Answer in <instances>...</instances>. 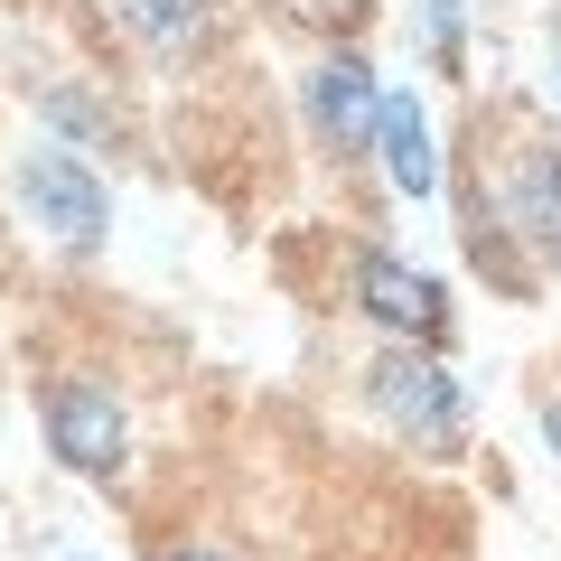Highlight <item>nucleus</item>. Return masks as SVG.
Segmentation results:
<instances>
[{
	"label": "nucleus",
	"instance_id": "nucleus-1",
	"mask_svg": "<svg viewBox=\"0 0 561 561\" xmlns=\"http://www.w3.org/2000/svg\"><path fill=\"white\" fill-rule=\"evenodd\" d=\"M478 169H496V187H468V253L496 262V280H524L515 253H534V272H561V140H478Z\"/></svg>",
	"mask_w": 561,
	"mask_h": 561
},
{
	"label": "nucleus",
	"instance_id": "nucleus-2",
	"mask_svg": "<svg viewBox=\"0 0 561 561\" xmlns=\"http://www.w3.org/2000/svg\"><path fill=\"white\" fill-rule=\"evenodd\" d=\"M365 402H375L383 431H402L412 449H459L468 440V393L431 346H383L365 365Z\"/></svg>",
	"mask_w": 561,
	"mask_h": 561
},
{
	"label": "nucleus",
	"instance_id": "nucleus-3",
	"mask_svg": "<svg viewBox=\"0 0 561 561\" xmlns=\"http://www.w3.org/2000/svg\"><path fill=\"white\" fill-rule=\"evenodd\" d=\"M10 197H20V216L38 225V234H57L66 253H94V243L113 234V187H103L94 169L76 160V150H57V140L20 150V169H10Z\"/></svg>",
	"mask_w": 561,
	"mask_h": 561
},
{
	"label": "nucleus",
	"instance_id": "nucleus-4",
	"mask_svg": "<svg viewBox=\"0 0 561 561\" xmlns=\"http://www.w3.org/2000/svg\"><path fill=\"white\" fill-rule=\"evenodd\" d=\"M38 421H47V449H57L76 478H122V468H131V412H122L113 383L57 375L47 402H38Z\"/></svg>",
	"mask_w": 561,
	"mask_h": 561
},
{
	"label": "nucleus",
	"instance_id": "nucleus-5",
	"mask_svg": "<svg viewBox=\"0 0 561 561\" xmlns=\"http://www.w3.org/2000/svg\"><path fill=\"white\" fill-rule=\"evenodd\" d=\"M346 300H356L393 346H431V356H440V337H449V290H440L431 272H412L402 253L365 243V253L346 262Z\"/></svg>",
	"mask_w": 561,
	"mask_h": 561
},
{
	"label": "nucleus",
	"instance_id": "nucleus-6",
	"mask_svg": "<svg viewBox=\"0 0 561 561\" xmlns=\"http://www.w3.org/2000/svg\"><path fill=\"white\" fill-rule=\"evenodd\" d=\"M375 66H365V47H328L319 66H309V131L328 140V150H365L375 140Z\"/></svg>",
	"mask_w": 561,
	"mask_h": 561
},
{
	"label": "nucleus",
	"instance_id": "nucleus-7",
	"mask_svg": "<svg viewBox=\"0 0 561 561\" xmlns=\"http://www.w3.org/2000/svg\"><path fill=\"white\" fill-rule=\"evenodd\" d=\"M375 169H383V187L393 197H412V206H431L440 197V150H431V113H421V94H375Z\"/></svg>",
	"mask_w": 561,
	"mask_h": 561
},
{
	"label": "nucleus",
	"instance_id": "nucleus-8",
	"mask_svg": "<svg viewBox=\"0 0 561 561\" xmlns=\"http://www.w3.org/2000/svg\"><path fill=\"white\" fill-rule=\"evenodd\" d=\"M113 20L131 28L150 57H169V66H197V57H216V0H113Z\"/></svg>",
	"mask_w": 561,
	"mask_h": 561
},
{
	"label": "nucleus",
	"instance_id": "nucleus-9",
	"mask_svg": "<svg viewBox=\"0 0 561 561\" xmlns=\"http://www.w3.org/2000/svg\"><path fill=\"white\" fill-rule=\"evenodd\" d=\"M290 28H319L328 47H356V28L375 20V0H272Z\"/></svg>",
	"mask_w": 561,
	"mask_h": 561
},
{
	"label": "nucleus",
	"instance_id": "nucleus-10",
	"mask_svg": "<svg viewBox=\"0 0 561 561\" xmlns=\"http://www.w3.org/2000/svg\"><path fill=\"white\" fill-rule=\"evenodd\" d=\"M459 28H468V0H431L421 10V57L440 66V76H459Z\"/></svg>",
	"mask_w": 561,
	"mask_h": 561
},
{
	"label": "nucleus",
	"instance_id": "nucleus-11",
	"mask_svg": "<svg viewBox=\"0 0 561 561\" xmlns=\"http://www.w3.org/2000/svg\"><path fill=\"white\" fill-rule=\"evenodd\" d=\"M160 561H225V552H206V542H169Z\"/></svg>",
	"mask_w": 561,
	"mask_h": 561
},
{
	"label": "nucleus",
	"instance_id": "nucleus-12",
	"mask_svg": "<svg viewBox=\"0 0 561 561\" xmlns=\"http://www.w3.org/2000/svg\"><path fill=\"white\" fill-rule=\"evenodd\" d=\"M542 440H552V459H561V402H552V412H542Z\"/></svg>",
	"mask_w": 561,
	"mask_h": 561
}]
</instances>
